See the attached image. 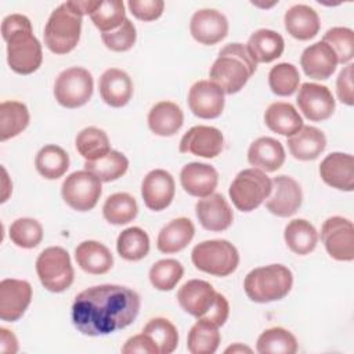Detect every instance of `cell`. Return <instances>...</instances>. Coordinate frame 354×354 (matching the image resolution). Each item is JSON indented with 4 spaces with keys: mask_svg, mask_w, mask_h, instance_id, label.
I'll return each mask as SVG.
<instances>
[{
    "mask_svg": "<svg viewBox=\"0 0 354 354\" xmlns=\"http://www.w3.org/2000/svg\"><path fill=\"white\" fill-rule=\"evenodd\" d=\"M264 122L271 131L285 137L293 136L304 126L300 113L289 102H272L264 113Z\"/></svg>",
    "mask_w": 354,
    "mask_h": 354,
    "instance_id": "obj_32",
    "label": "cell"
},
{
    "mask_svg": "<svg viewBox=\"0 0 354 354\" xmlns=\"http://www.w3.org/2000/svg\"><path fill=\"white\" fill-rule=\"evenodd\" d=\"M35 166L41 177L47 180H57L69 169V155L64 148L55 144H48L37 152Z\"/></svg>",
    "mask_w": 354,
    "mask_h": 354,
    "instance_id": "obj_36",
    "label": "cell"
},
{
    "mask_svg": "<svg viewBox=\"0 0 354 354\" xmlns=\"http://www.w3.org/2000/svg\"><path fill=\"white\" fill-rule=\"evenodd\" d=\"M129 169V159L119 151H111L97 160H86L84 170L93 173L102 183L120 178Z\"/></svg>",
    "mask_w": 354,
    "mask_h": 354,
    "instance_id": "obj_41",
    "label": "cell"
},
{
    "mask_svg": "<svg viewBox=\"0 0 354 354\" xmlns=\"http://www.w3.org/2000/svg\"><path fill=\"white\" fill-rule=\"evenodd\" d=\"M299 109L311 122H321L332 116L335 98L326 86L317 83H303L296 98Z\"/></svg>",
    "mask_w": 354,
    "mask_h": 354,
    "instance_id": "obj_14",
    "label": "cell"
},
{
    "mask_svg": "<svg viewBox=\"0 0 354 354\" xmlns=\"http://www.w3.org/2000/svg\"><path fill=\"white\" fill-rule=\"evenodd\" d=\"M293 274L282 264H270L252 270L243 281L246 296L254 303L283 299L292 289Z\"/></svg>",
    "mask_w": 354,
    "mask_h": 354,
    "instance_id": "obj_6",
    "label": "cell"
},
{
    "mask_svg": "<svg viewBox=\"0 0 354 354\" xmlns=\"http://www.w3.org/2000/svg\"><path fill=\"white\" fill-rule=\"evenodd\" d=\"M303 192L299 183L289 176H277L271 180V192L266 201L270 213L278 217H290L301 206Z\"/></svg>",
    "mask_w": 354,
    "mask_h": 354,
    "instance_id": "obj_13",
    "label": "cell"
},
{
    "mask_svg": "<svg viewBox=\"0 0 354 354\" xmlns=\"http://www.w3.org/2000/svg\"><path fill=\"white\" fill-rule=\"evenodd\" d=\"M101 180L87 170L71 173L62 183L61 195L65 203L77 212L91 210L102 192Z\"/></svg>",
    "mask_w": 354,
    "mask_h": 354,
    "instance_id": "obj_11",
    "label": "cell"
},
{
    "mask_svg": "<svg viewBox=\"0 0 354 354\" xmlns=\"http://www.w3.org/2000/svg\"><path fill=\"white\" fill-rule=\"evenodd\" d=\"M138 213L136 199L127 192H116L106 198L102 206L104 218L115 225H122L133 221Z\"/></svg>",
    "mask_w": 354,
    "mask_h": 354,
    "instance_id": "obj_39",
    "label": "cell"
},
{
    "mask_svg": "<svg viewBox=\"0 0 354 354\" xmlns=\"http://www.w3.org/2000/svg\"><path fill=\"white\" fill-rule=\"evenodd\" d=\"M10 239L22 249H33L43 239L41 224L30 217L17 218L10 225Z\"/></svg>",
    "mask_w": 354,
    "mask_h": 354,
    "instance_id": "obj_46",
    "label": "cell"
},
{
    "mask_svg": "<svg viewBox=\"0 0 354 354\" xmlns=\"http://www.w3.org/2000/svg\"><path fill=\"white\" fill-rule=\"evenodd\" d=\"M3 170V195H1V202H6L10 192H11V184L10 185H6V183L8 181V176H7V171L4 167H1Z\"/></svg>",
    "mask_w": 354,
    "mask_h": 354,
    "instance_id": "obj_53",
    "label": "cell"
},
{
    "mask_svg": "<svg viewBox=\"0 0 354 354\" xmlns=\"http://www.w3.org/2000/svg\"><path fill=\"white\" fill-rule=\"evenodd\" d=\"M1 36L7 43V62L19 75H30L43 61L41 44L32 30V24L22 14H10L1 22Z\"/></svg>",
    "mask_w": 354,
    "mask_h": 354,
    "instance_id": "obj_2",
    "label": "cell"
},
{
    "mask_svg": "<svg viewBox=\"0 0 354 354\" xmlns=\"http://www.w3.org/2000/svg\"><path fill=\"white\" fill-rule=\"evenodd\" d=\"M256 350L260 354H295L297 340L288 329L274 326L259 336Z\"/></svg>",
    "mask_w": 354,
    "mask_h": 354,
    "instance_id": "obj_40",
    "label": "cell"
},
{
    "mask_svg": "<svg viewBox=\"0 0 354 354\" xmlns=\"http://www.w3.org/2000/svg\"><path fill=\"white\" fill-rule=\"evenodd\" d=\"M36 272L40 283L53 293L66 290L75 278L69 253L61 246H50L39 254Z\"/></svg>",
    "mask_w": 354,
    "mask_h": 354,
    "instance_id": "obj_8",
    "label": "cell"
},
{
    "mask_svg": "<svg viewBox=\"0 0 354 354\" xmlns=\"http://www.w3.org/2000/svg\"><path fill=\"white\" fill-rule=\"evenodd\" d=\"M100 95L112 108L124 106L133 95V82L130 76L118 68L106 69L98 82Z\"/></svg>",
    "mask_w": 354,
    "mask_h": 354,
    "instance_id": "obj_24",
    "label": "cell"
},
{
    "mask_svg": "<svg viewBox=\"0 0 354 354\" xmlns=\"http://www.w3.org/2000/svg\"><path fill=\"white\" fill-rule=\"evenodd\" d=\"M224 91L210 80H198L188 91V106L201 119H216L224 109Z\"/></svg>",
    "mask_w": 354,
    "mask_h": 354,
    "instance_id": "obj_16",
    "label": "cell"
},
{
    "mask_svg": "<svg viewBox=\"0 0 354 354\" xmlns=\"http://www.w3.org/2000/svg\"><path fill=\"white\" fill-rule=\"evenodd\" d=\"M0 351L11 354L18 351V340L15 335L6 328H0Z\"/></svg>",
    "mask_w": 354,
    "mask_h": 354,
    "instance_id": "obj_52",
    "label": "cell"
},
{
    "mask_svg": "<svg viewBox=\"0 0 354 354\" xmlns=\"http://www.w3.org/2000/svg\"><path fill=\"white\" fill-rule=\"evenodd\" d=\"M256 69L257 64L250 58L246 46L231 43L220 50L217 59L210 66L209 77L224 94H235L243 88Z\"/></svg>",
    "mask_w": 354,
    "mask_h": 354,
    "instance_id": "obj_3",
    "label": "cell"
},
{
    "mask_svg": "<svg viewBox=\"0 0 354 354\" xmlns=\"http://www.w3.org/2000/svg\"><path fill=\"white\" fill-rule=\"evenodd\" d=\"M300 83L297 68L289 62H281L271 68L268 73V84L274 94L279 97L292 95Z\"/></svg>",
    "mask_w": 354,
    "mask_h": 354,
    "instance_id": "obj_43",
    "label": "cell"
},
{
    "mask_svg": "<svg viewBox=\"0 0 354 354\" xmlns=\"http://www.w3.org/2000/svg\"><path fill=\"white\" fill-rule=\"evenodd\" d=\"M116 250L122 259L127 261H138L149 252V236L140 227H129L119 234Z\"/></svg>",
    "mask_w": 354,
    "mask_h": 354,
    "instance_id": "obj_38",
    "label": "cell"
},
{
    "mask_svg": "<svg viewBox=\"0 0 354 354\" xmlns=\"http://www.w3.org/2000/svg\"><path fill=\"white\" fill-rule=\"evenodd\" d=\"M283 238L288 248L293 253L304 256L315 249L318 242V232L310 221L304 218H295L286 224Z\"/></svg>",
    "mask_w": 354,
    "mask_h": 354,
    "instance_id": "obj_33",
    "label": "cell"
},
{
    "mask_svg": "<svg viewBox=\"0 0 354 354\" xmlns=\"http://www.w3.org/2000/svg\"><path fill=\"white\" fill-rule=\"evenodd\" d=\"M32 300V286L28 281L6 278L0 282V318L7 322L18 321Z\"/></svg>",
    "mask_w": 354,
    "mask_h": 354,
    "instance_id": "obj_15",
    "label": "cell"
},
{
    "mask_svg": "<svg viewBox=\"0 0 354 354\" xmlns=\"http://www.w3.org/2000/svg\"><path fill=\"white\" fill-rule=\"evenodd\" d=\"M336 94L337 98L351 106L354 104V94H353V64H347L339 73L336 80Z\"/></svg>",
    "mask_w": 354,
    "mask_h": 354,
    "instance_id": "obj_50",
    "label": "cell"
},
{
    "mask_svg": "<svg viewBox=\"0 0 354 354\" xmlns=\"http://www.w3.org/2000/svg\"><path fill=\"white\" fill-rule=\"evenodd\" d=\"M83 15L72 1L59 4L48 17L44 26V44L58 55L71 53L80 40Z\"/></svg>",
    "mask_w": 354,
    "mask_h": 354,
    "instance_id": "obj_5",
    "label": "cell"
},
{
    "mask_svg": "<svg viewBox=\"0 0 354 354\" xmlns=\"http://www.w3.org/2000/svg\"><path fill=\"white\" fill-rule=\"evenodd\" d=\"M326 147L325 134L314 126H303L297 133L288 137L290 155L297 160H314Z\"/></svg>",
    "mask_w": 354,
    "mask_h": 354,
    "instance_id": "obj_28",
    "label": "cell"
},
{
    "mask_svg": "<svg viewBox=\"0 0 354 354\" xmlns=\"http://www.w3.org/2000/svg\"><path fill=\"white\" fill-rule=\"evenodd\" d=\"M225 353H252V348L242 346L239 343H235L234 346H230L228 348H225Z\"/></svg>",
    "mask_w": 354,
    "mask_h": 354,
    "instance_id": "obj_54",
    "label": "cell"
},
{
    "mask_svg": "<svg viewBox=\"0 0 354 354\" xmlns=\"http://www.w3.org/2000/svg\"><path fill=\"white\" fill-rule=\"evenodd\" d=\"M224 137L221 131L212 126H194L180 140L178 151L181 153H192L195 156L212 159L221 153Z\"/></svg>",
    "mask_w": 354,
    "mask_h": 354,
    "instance_id": "obj_17",
    "label": "cell"
},
{
    "mask_svg": "<svg viewBox=\"0 0 354 354\" xmlns=\"http://www.w3.org/2000/svg\"><path fill=\"white\" fill-rule=\"evenodd\" d=\"M271 192V178L259 169H245L236 174L228 194L234 206L241 212L257 209Z\"/></svg>",
    "mask_w": 354,
    "mask_h": 354,
    "instance_id": "obj_9",
    "label": "cell"
},
{
    "mask_svg": "<svg viewBox=\"0 0 354 354\" xmlns=\"http://www.w3.org/2000/svg\"><path fill=\"white\" fill-rule=\"evenodd\" d=\"M184 123L181 108L171 101L156 102L148 112L149 130L160 137L174 136Z\"/></svg>",
    "mask_w": 354,
    "mask_h": 354,
    "instance_id": "obj_30",
    "label": "cell"
},
{
    "mask_svg": "<svg viewBox=\"0 0 354 354\" xmlns=\"http://www.w3.org/2000/svg\"><path fill=\"white\" fill-rule=\"evenodd\" d=\"M189 32L198 43L213 46L228 35V21L223 12L214 8H202L194 12Z\"/></svg>",
    "mask_w": 354,
    "mask_h": 354,
    "instance_id": "obj_19",
    "label": "cell"
},
{
    "mask_svg": "<svg viewBox=\"0 0 354 354\" xmlns=\"http://www.w3.org/2000/svg\"><path fill=\"white\" fill-rule=\"evenodd\" d=\"M77 152L86 160H97L111 152V144L106 133L98 127H86L75 138Z\"/></svg>",
    "mask_w": 354,
    "mask_h": 354,
    "instance_id": "obj_37",
    "label": "cell"
},
{
    "mask_svg": "<svg viewBox=\"0 0 354 354\" xmlns=\"http://www.w3.org/2000/svg\"><path fill=\"white\" fill-rule=\"evenodd\" d=\"M322 41L333 50L337 64H350L354 57V33L350 28H330L324 35Z\"/></svg>",
    "mask_w": 354,
    "mask_h": 354,
    "instance_id": "obj_47",
    "label": "cell"
},
{
    "mask_svg": "<svg viewBox=\"0 0 354 354\" xmlns=\"http://www.w3.org/2000/svg\"><path fill=\"white\" fill-rule=\"evenodd\" d=\"M319 176L332 188L351 192L354 189V158L350 153L332 152L319 165Z\"/></svg>",
    "mask_w": 354,
    "mask_h": 354,
    "instance_id": "obj_21",
    "label": "cell"
},
{
    "mask_svg": "<svg viewBox=\"0 0 354 354\" xmlns=\"http://www.w3.org/2000/svg\"><path fill=\"white\" fill-rule=\"evenodd\" d=\"M195 213L201 225L207 231L220 232L234 221V213L221 194H210L201 198L195 205Z\"/></svg>",
    "mask_w": 354,
    "mask_h": 354,
    "instance_id": "obj_20",
    "label": "cell"
},
{
    "mask_svg": "<svg viewBox=\"0 0 354 354\" xmlns=\"http://www.w3.org/2000/svg\"><path fill=\"white\" fill-rule=\"evenodd\" d=\"M218 326L213 322L199 318L188 332L187 348L191 354H213L220 346Z\"/></svg>",
    "mask_w": 354,
    "mask_h": 354,
    "instance_id": "obj_34",
    "label": "cell"
},
{
    "mask_svg": "<svg viewBox=\"0 0 354 354\" xmlns=\"http://www.w3.org/2000/svg\"><path fill=\"white\" fill-rule=\"evenodd\" d=\"M195 235V227L187 217H178L167 223L158 234L156 246L162 253H177L188 246Z\"/></svg>",
    "mask_w": 354,
    "mask_h": 354,
    "instance_id": "obj_31",
    "label": "cell"
},
{
    "mask_svg": "<svg viewBox=\"0 0 354 354\" xmlns=\"http://www.w3.org/2000/svg\"><path fill=\"white\" fill-rule=\"evenodd\" d=\"M283 37L271 29H259L248 40L246 50L256 64H268L279 58L283 53Z\"/></svg>",
    "mask_w": 354,
    "mask_h": 354,
    "instance_id": "obj_29",
    "label": "cell"
},
{
    "mask_svg": "<svg viewBox=\"0 0 354 354\" xmlns=\"http://www.w3.org/2000/svg\"><path fill=\"white\" fill-rule=\"evenodd\" d=\"M94 80L91 73L80 66L62 71L54 83V97L65 108L73 109L87 104L93 95Z\"/></svg>",
    "mask_w": 354,
    "mask_h": 354,
    "instance_id": "obj_10",
    "label": "cell"
},
{
    "mask_svg": "<svg viewBox=\"0 0 354 354\" xmlns=\"http://www.w3.org/2000/svg\"><path fill=\"white\" fill-rule=\"evenodd\" d=\"M180 183L188 195L205 198L214 192L218 183V173L207 163L191 162L181 169Z\"/></svg>",
    "mask_w": 354,
    "mask_h": 354,
    "instance_id": "obj_22",
    "label": "cell"
},
{
    "mask_svg": "<svg viewBox=\"0 0 354 354\" xmlns=\"http://www.w3.org/2000/svg\"><path fill=\"white\" fill-rule=\"evenodd\" d=\"M130 12L140 21L149 22L158 19L165 8L163 0H129Z\"/></svg>",
    "mask_w": 354,
    "mask_h": 354,
    "instance_id": "obj_49",
    "label": "cell"
},
{
    "mask_svg": "<svg viewBox=\"0 0 354 354\" xmlns=\"http://www.w3.org/2000/svg\"><path fill=\"white\" fill-rule=\"evenodd\" d=\"M191 260L202 272L214 277H227L236 270L239 253L230 241L210 239L198 243L192 249Z\"/></svg>",
    "mask_w": 354,
    "mask_h": 354,
    "instance_id": "obj_7",
    "label": "cell"
},
{
    "mask_svg": "<svg viewBox=\"0 0 354 354\" xmlns=\"http://www.w3.org/2000/svg\"><path fill=\"white\" fill-rule=\"evenodd\" d=\"M286 32L297 40H310L321 28L319 17L314 8L306 4L292 6L283 17Z\"/></svg>",
    "mask_w": 354,
    "mask_h": 354,
    "instance_id": "obj_27",
    "label": "cell"
},
{
    "mask_svg": "<svg viewBox=\"0 0 354 354\" xmlns=\"http://www.w3.org/2000/svg\"><path fill=\"white\" fill-rule=\"evenodd\" d=\"M28 106L19 101L0 104V141L10 140L22 133L29 124Z\"/></svg>",
    "mask_w": 354,
    "mask_h": 354,
    "instance_id": "obj_35",
    "label": "cell"
},
{
    "mask_svg": "<svg viewBox=\"0 0 354 354\" xmlns=\"http://www.w3.org/2000/svg\"><path fill=\"white\" fill-rule=\"evenodd\" d=\"M321 241L332 259L354 260V225L348 218L340 216L326 218L321 228Z\"/></svg>",
    "mask_w": 354,
    "mask_h": 354,
    "instance_id": "obj_12",
    "label": "cell"
},
{
    "mask_svg": "<svg viewBox=\"0 0 354 354\" xmlns=\"http://www.w3.org/2000/svg\"><path fill=\"white\" fill-rule=\"evenodd\" d=\"M300 65L308 77L325 80L336 71L337 58L333 50L321 40L304 48L300 57Z\"/></svg>",
    "mask_w": 354,
    "mask_h": 354,
    "instance_id": "obj_23",
    "label": "cell"
},
{
    "mask_svg": "<svg viewBox=\"0 0 354 354\" xmlns=\"http://www.w3.org/2000/svg\"><path fill=\"white\" fill-rule=\"evenodd\" d=\"M181 308L196 319L203 318L223 326L230 314L227 299L203 279H189L177 292Z\"/></svg>",
    "mask_w": 354,
    "mask_h": 354,
    "instance_id": "obj_4",
    "label": "cell"
},
{
    "mask_svg": "<svg viewBox=\"0 0 354 354\" xmlns=\"http://www.w3.org/2000/svg\"><path fill=\"white\" fill-rule=\"evenodd\" d=\"M101 39L105 47L109 48L111 51H116V53L127 51L134 46L137 40L136 26L130 19L126 18L124 22L118 29L112 32L101 33Z\"/></svg>",
    "mask_w": 354,
    "mask_h": 354,
    "instance_id": "obj_48",
    "label": "cell"
},
{
    "mask_svg": "<svg viewBox=\"0 0 354 354\" xmlns=\"http://www.w3.org/2000/svg\"><path fill=\"white\" fill-rule=\"evenodd\" d=\"M137 292L122 285H97L80 292L72 304V322L87 336H104L129 326L138 315Z\"/></svg>",
    "mask_w": 354,
    "mask_h": 354,
    "instance_id": "obj_1",
    "label": "cell"
},
{
    "mask_svg": "<svg viewBox=\"0 0 354 354\" xmlns=\"http://www.w3.org/2000/svg\"><path fill=\"white\" fill-rule=\"evenodd\" d=\"M123 354H159V350L153 340L145 335L144 332L140 335H134L122 347Z\"/></svg>",
    "mask_w": 354,
    "mask_h": 354,
    "instance_id": "obj_51",
    "label": "cell"
},
{
    "mask_svg": "<svg viewBox=\"0 0 354 354\" xmlns=\"http://www.w3.org/2000/svg\"><path fill=\"white\" fill-rule=\"evenodd\" d=\"M176 194L173 176L163 169L151 170L142 180L141 196L145 206L153 212L166 209Z\"/></svg>",
    "mask_w": 354,
    "mask_h": 354,
    "instance_id": "obj_18",
    "label": "cell"
},
{
    "mask_svg": "<svg viewBox=\"0 0 354 354\" xmlns=\"http://www.w3.org/2000/svg\"><path fill=\"white\" fill-rule=\"evenodd\" d=\"M77 266L87 274L101 275L108 272L113 266L111 250L97 241H83L75 249Z\"/></svg>",
    "mask_w": 354,
    "mask_h": 354,
    "instance_id": "obj_26",
    "label": "cell"
},
{
    "mask_svg": "<svg viewBox=\"0 0 354 354\" xmlns=\"http://www.w3.org/2000/svg\"><path fill=\"white\" fill-rule=\"evenodd\" d=\"M283 145L272 137H259L248 149V162L264 173L277 171L285 162Z\"/></svg>",
    "mask_w": 354,
    "mask_h": 354,
    "instance_id": "obj_25",
    "label": "cell"
},
{
    "mask_svg": "<svg viewBox=\"0 0 354 354\" xmlns=\"http://www.w3.org/2000/svg\"><path fill=\"white\" fill-rule=\"evenodd\" d=\"M95 28L102 33L112 32L118 29L126 19L124 3L120 0L112 1H100L98 7L90 15Z\"/></svg>",
    "mask_w": 354,
    "mask_h": 354,
    "instance_id": "obj_45",
    "label": "cell"
},
{
    "mask_svg": "<svg viewBox=\"0 0 354 354\" xmlns=\"http://www.w3.org/2000/svg\"><path fill=\"white\" fill-rule=\"evenodd\" d=\"M142 332L148 335L156 344L159 354H170L178 344V333L176 326L166 318L156 317L147 322Z\"/></svg>",
    "mask_w": 354,
    "mask_h": 354,
    "instance_id": "obj_42",
    "label": "cell"
},
{
    "mask_svg": "<svg viewBox=\"0 0 354 354\" xmlns=\"http://www.w3.org/2000/svg\"><path fill=\"white\" fill-rule=\"evenodd\" d=\"M184 267L176 259H163L156 261L149 270V281L158 290H171L183 278Z\"/></svg>",
    "mask_w": 354,
    "mask_h": 354,
    "instance_id": "obj_44",
    "label": "cell"
}]
</instances>
